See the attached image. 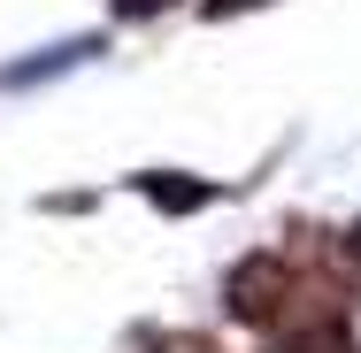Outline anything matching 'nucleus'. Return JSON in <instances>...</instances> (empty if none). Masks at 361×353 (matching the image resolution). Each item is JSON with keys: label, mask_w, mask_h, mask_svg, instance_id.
<instances>
[{"label": "nucleus", "mask_w": 361, "mask_h": 353, "mask_svg": "<svg viewBox=\"0 0 361 353\" xmlns=\"http://www.w3.org/2000/svg\"><path fill=\"white\" fill-rule=\"evenodd\" d=\"M300 299H307V269H300L292 254H246V261L223 277V307H231L238 323H254V330L292 323Z\"/></svg>", "instance_id": "1"}, {"label": "nucleus", "mask_w": 361, "mask_h": 353, "mask_svg": "<svg viewBox=\"0 0 361 353\" xmlns=\"http://www.w3.org/2000/svg\"><path fill=\"white\" fill-rule=\"evenodd\" d=\"M269 353H361L354 330H346V315H300L292 330L269 338Z\"/></svg>", "instance_id": "2"}, {"label": "nucleus", "mask_w": 361, "mask_h": 353, "mask_svg": "<svg viewBox=\"0 0 361 353\" xmlns=\"http://www.w3.org/2000/svg\"><path fill=\"white\" fill-rule=\"evenodd\" d=\"M154 208H169V215H192V208H208L216 200V185H200V177H169V169H146V177H131Z\"/></svg>", "instance_id": "3"}, {"label": "nucleus", "mask_w": 361, "mask_h": 353, "mask_svg": "<svg viewBox=\"0 0 361 353\" xmlns=\"http://www.w3.org/2000/svg\"><path fill=\"white\" fill-rule=\"evenodd\" d=\"M108 8H116V16H123V23H146V16H161V8H169V0H108Z\"/></svg>", "instance_id": "4"}, {"label": "nucleus", "mask_w": 361, "mask_h": 353, "mask_svg": "<svg viewBox=\"0 0 361 353\" xmlns=\"http://www.w3.org/2000/svg\"><path fill=\"white\" fill-rule=\"evenodd\" d=\"M238 8H269V0H208L200 16H216V23H223V16H238Z\"/></svg>", "instance_id": "5"}, {"label": "nucleus", "mask_w": 361, "mask_h": 353, "mask_svg": "<svg viewBox=\"0 0 361 353\" xmlns=\"http://www.w3.org/2000/svg\"><path fill=\"white\" fill-rule=\"evenodd\" d=\"M161 353H216L208 338H161Z\"/></svg>", "instance_id": "6"}, {"label": "nucleus", "mask_w": 361, "mask_h": 353, "mask_svg": "<svg viewBox=\"0 0 361 353\" xmlns=\"http://www.w3.org/2000/svg\"><path fill=\"white\" fill-rule=\"evenodd\" d=\"M346 254H354V261H361V223H354V230H346Z\"/></svg>", "instance_id": "7"}]
</instances>
